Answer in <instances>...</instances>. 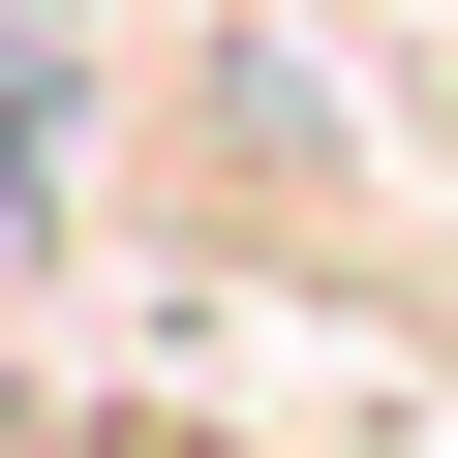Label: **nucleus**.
Listing matches in <instances>:
<instances>
[{
	"label": "nucleus",
	"mask_w": 458,
	"mask_h": 458,
	"mask_svg": "<svg viewBox=\"0 0 458 458\" xmlns=\"http://www.w3.org/2000/svg\"><path fill=\"white\" fill-rule=\"evenodd\" d=\"M0 458H245V428H214V397H31Z\"/></svg>",
	"instance_id": "obj_1"
}]
</instances>
